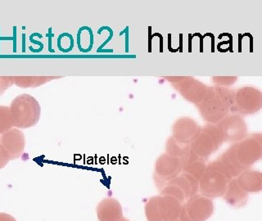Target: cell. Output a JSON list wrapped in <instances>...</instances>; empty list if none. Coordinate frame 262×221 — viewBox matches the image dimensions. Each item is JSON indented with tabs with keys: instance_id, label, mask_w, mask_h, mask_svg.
<instances>
[{
	"instance_id": "1",
	"label": "cell",
	"mask_w": 262,
	"mask_h": 221,
	"mask_svg": "<svg viewBox=\"0 0 262 221\" xmlns=\"http://www.w3.org/2000/svg\"><path fill=\"white\" fill-rule=\"evenodd\" d=\"M11 113L15 128L24 129L36 125L40 117V106L30 94H20L11 102Z\"/></svg>"
},
{
	"instance_id": "2",
	"label": "cell",
	"mask_w": 262,
	"mask_h": 221,
	"mask_svg": "<svg viewBox=\"0 0 262 221\" xmlns=\"http://www.w3.org/2000/svg\"><path fill=\"white\" fill-rule=\"evenodd\" d=\"M0 144L6 150L10 160L17 159L23 154L26 145V139L23 131L17 128L0 135Z\"/></svg>"
},
{
	"instance_id": "3",
	"label": "cell",
	"mask_w": 262,
	"mask_h": 221,
	"mask_svg": "<svg viewBox=\"0 0 262 221\" xmlns=\"http://www.w3.org/2000/svg\"><path fill=\"white\" fill-rule=\"evenodd\" d=\"M174 198L159 197L147 204V217L154 221H174Z\"/></svg>"
},
{
	"instance_id": "4",
	"label": "cell",
	"mask_w": 262,
	"mask_h": 221,
	"mask_svg": "<svg viewBox=\"0 0 262 221\" xmlns=\"http://www.w3.org/2000/svg\"><path fill=\"white\" fill-rule=\"evenodd\" d=\"M14 128L10 106H0V135Z\"/></svg>"
},
{
	"instance_id": "5",
	"label": "cell",
	"mask_w": 262,
	"mask_h": 221,
	"mask_svg": "<svg viewBox=\"0 0 262 221\" xmlns=\"http://www.w3.org/2000/svg\"><path fill=\"white\" fill-rule=\"evenodd\" d=\"M14 84L20 88H34L38 87L45 82L51 80V78L47 77H13Z\"/></svg>"
},
{
	"instance_id": "6",
	"label": "cell",
	"mask_w": 262,
	"mask_h": 221,
	"mask_svg": "<svg viewBox=\"0 0 262 221\" xmlns=\"http://www.w3.org/2000/svg\"><path fill=\"white\" fill-rule=\"evenodd\" d=\"M57 47L61 52L67 53L73 48V39L68 34H62L57 39Z\"/></svg>"
},
{
	"instance_id": "7",
	"label": "cell",
	"mask_w": 262,
	"mask_h": 221,
	"mask_svg": "<svg viewBox=\"0 0 262 221\" xmlns=\"http://www.w3.org/2000/svg\"><path fill=\"white\" fill-rule=\"evenodd\" d=\"M14 84L13 77H2L0 76V96L6 92V90Z\"/></svg>"
},
{
	"instance_id": "8",
	"label": "cell",
	"mask_w": 262,
	"mask_h": 221,
	"mask_svg": "<svg viewBox=\"0 0 262 221\" xmlns=\"http://www.w3.org/2000/svg\"><path fill=\"white\" fill-rule=\"evenodd\" d=\"M9 161H10V158H9L8 152H7L6 150L4 149V147L0 144V169H2L6 166Z\"/></svg>"
},
{
	"instance_id": "9",
	"label": "cell",
	"mask_w": 262,
	"mask_h": 221,
	"mask_svg": "<svg viewBox=\"0 0 262 221\" xmlns=\"http://www.w3.org/2000/svg\"><path fill=\"white\" fill-rule=\"evenodd\" d=\"M0 221H16V219L6 213H0Z\"/></svg>"
}]
</instances>
